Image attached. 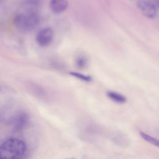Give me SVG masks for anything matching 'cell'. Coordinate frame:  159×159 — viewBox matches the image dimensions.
Here are the masks:
<instances>
[{"label": "cell", "instance_id": "10", "mask_svg": "<svg viewBox=\"0 0 159 159\" xmlns=\"http://www.w3.org/2000/svg\"><path fill=\"white\" fill-rule=\"evenodd\" d=\"M70 75L71 76H73V77L79 79L80 80L84 81H86V82H89L91 81V77L88 76V75H83L82 73H78V72H75V71H71L70 73Z\"/></svg>", "mask_w": 159, "mask_h": 159}, {"label": "cell", "instance_id": "5", "mask_svg": "<svg viewBox=\"0 0 159 159\" xmlns=\"http://www.w3.org/2000/svg\"><path fill=\"white\" fill-rule=\"evenodd\" d=\"M68 0H50V7L51 10L56 14L64 12L68 7Z\"/></svg>", "mask_w": 159, "mask_h": 159}, {"label": "cell", "instance_id": "12", "mask_svg": "<svg viewBox=\"0 0 159 159\" xmlns=\"http://www.w3.org/2000/svg\"><path fill=\"white\" fill-rule=\"evenodd\" d=\"M65 159H76L75 158H65Z\"/></svg>", "mask_w": 159, "mask_h": 159}, {"label": "cell", "instance_id": "4", "mask_svg": "<svg viewBox=\"0 0 159 159\" xmlns=\"http://www.w3.org/2000/svg\"><path fill=\"white\" fill-rule=\"evenodd\" d=\"M53 39V31L50 27H45L41 29L36 36L37 43L41 47L49 45Z\"/></svg>", "mask_w": 159, "mask_h": 159}, {"label": "cell", "instance_id": "3", "mask_svg": "<svg viewBox=\"0 0 159 159\" xmlns=\"http://www.w3.org/2000/svg\"><path fill=\"white\" fill-rule=\"evenodd\" d=\"M137 7L141 13L147 18L153 19L157 15L155 5L147 1H140L137 3Z\"/></svg>", "mask_w": 159, "mask_h": 159}, {"label": "cell", "instance_id": "2", "mask_svg": "<svg viewBox=\"0 0 159 159\" xmlns=\"http://www.w3.org/2000/svg\"><path fill=\"white\" fill-rule=\"evenodd\" d=\"M16 26L22 32L32 30L39 23V16L34 11L17 16L14 20Z\"/></svg>", "mask_w": 159, "mask_h": 159}, {"label": "cell", "instance_id": "6", "mask_svg": "<svg viewBox=\"0 0 159 159\" xmlns=\"http://www.w3.org/2000/svg\"><path fill=\"white\" fill-rule=\"evenodd\" d=\"M29 122V116L25 112H20L14 119V127L17 130H21L24 129Z\"/></svg>", "mask_w": 159, "mask_h": 159}, {"label": "cell", "instance_id": "7", "mask_svg": "<svg viewBox=\"0 0 159 159\" xmlns=\"http://www.w3.org/2000/svg\"><path fill=\"white\" fill-rule=\"evenodd\" d=\"M107 96L112 101L116 102V103H119V104H124L127 101V99L126 98L117 92L115 91H109L107 92Z\"/></svg>", "mask_w": 159, "mask_h": 159}, {"label": "cell", "instance_id": "1", "mask_svg": "<svg viewBox=\"0 0 159 159\" xmlns=\"http://www.w3.org/2000/svg\"><path fill=\"white\" fill-rule=\"evenodd\" d=\"M26 150V145L22 140L9 139L0 145V159H22Z\"/></svg>", "mask_w": 159, "mask_h": 159}, {"label": "cell", "instance_id": "9", "mask_svg": "<svg viewBox=\"0 0 159 159\" xmlns=\"http://www.w3.org/2000/svg\"><path fill=\"white\" fill-rule=\"evenodd\" d=\"M88 65L87 58L83 55H80L76 59V65L80 69H83Z\"/></svg>", "mask_w": 159, "mask_h": 159}, {"label": "cell", "instance_id": "11", "mask_svg": "<svg viewBox=\"0 0 159 159\" xmlns=\"http://www.w3.org/2000/svg\"><path fill=\"white\" fill-rule=\"evenodd\" d=\"M27 3L32 6H37L40 5L43 0H27Z\"/></svg>", "mask_w": 159, "mask_h": 159}, {"label": "cell", "instance_id": "8", "mask_svg": "<svg viewBox=\"0 0 159 159\" xmlns=\"http://www.w3.org/2000/svg\"><path fill=\"white\" fill-rule=\"evenodd\" d=\"M140 135L141 136V137L145 140L146 142H147L148 143H150V144L156 146V147H158L159 146V142L158 140L156 138H154L149 135H148L147 134L142 132V131H140Z\"/></svg>", "mask_w": 159, "mask_h": 159}]
</instances>
